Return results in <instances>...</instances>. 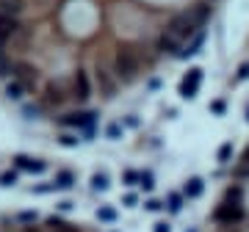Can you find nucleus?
Returning a JSON list of instances; mask_svg holds the SVG:
<instances>
[{
  "instance_id": "obj_1",
  "label": "nucleus",
  "mask_w": 249,
  "mask_h": 232,
  "mask_svg": "<svg viewBox=\"0 0 249 232\" xmlns=\"http://www.w3.org/2000/svg\"><path fill=\"white\" fill-rule=\"evenodd\" d=\"M222 0H0V86L28 116L83 130L205 39Z\"/></svg>"
},
{
  "instance_id": "obj_2",
  "label": "nucleus",
  "mask_w": 249,
  "mask_h": 232,
  "mask_svg": "<svg viewBox=\"0 0 249 232\" xmlns=\"http://www.w3.org/2000/svg\"><path fill=\"white\" fill-rule=\"evenodd\" d=\"M0 232H100L86 221L64 218V215H47V213H22L0 218Z\"/></svg>"
}]
</instances>
